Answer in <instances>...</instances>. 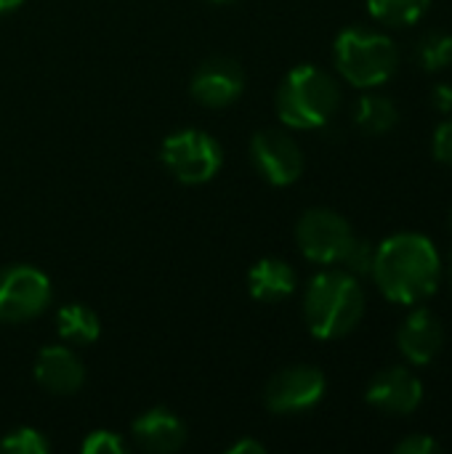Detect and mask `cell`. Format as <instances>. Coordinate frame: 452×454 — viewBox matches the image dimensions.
I'll list each match as a JSON object with an SVG mask.
<instances>
[{
    "label": "cell",
    "mask_w": 452,
    "mask_h": 454,
    "mask_svg": "<svg viewBox=\"0 0 452 454\" xmlns=\"http://www.w3.org/2000/svg\"><path fill=\"white\" fill-rule=\"evenodd\" d=\"M354 122L368 136H384L400 122V112H397L392 98L378 96V93H368L354 106Z\"/></svg>",
    "instance_id": "e0dca14e"
},
{
    "label": "cell",
    "mask_w": 452,
    "mask_h": 454,
    "mask_svg": "<svg viewBox=\"0 0 452 454\" xmlns=\"http://www.w3.org/2000/svg\"><path fill=\"white\" fill-rule=\"evenodd\" d=\"M35 380L53 396H72L85 383V367L72 348L45 346L35 359Z\"/></svg>",
    "instance_id": "7c38bea8"
},
{
    "label": "cell",
    "mask_w": 452,
    "mask_h": 454,
    "mask_svg": "<svg viewBox=\"0 0 452 454\" xmlns=\"http://www.w3.org/2000/svg\"><path fill=\"white\" fill-rule=\"evenodd\" d=\"M333 59L341 77L354 88H378L397 72L400 51L386 35L349 27L336 37Z\"/></svg>",
    "instance_id": "277c9868"
},
{
    "label": "cell",
    "mask_w": 452,
    "mask_h": 454,
    "mask_svg": "<svg viewBox=\"0 0 452 454\" xmlns=\"http://www.w3.org/2000/svg\"><path fill=\"white\" fill-rule=\"evenodd\" d=\"M397 454H434L440 452V442H434L432 436L426 434H413L408 439H402L397 447H394Z\"/></svg>",
    "instance_id": "603a6c76"
},
{
    "label": "cell",
    "mask_w": 452,
    "mask_h": 454,
    "mask_svg": "<svg viewBox=\"0 0 452 454\" xmlns=\"http://www.w3.org/2000/svg\"><path fill=\"white\" fill-rule=\"evenodd\" d=\"M83 452L85 454H123L125 452V442L120 439V434L112 431H93L85 442H83Z\"/></svg>",
    "instance_id": "7402d4cb"
},
{
    "label": "cell",
    "mask_w": 452,
    "mask_h": 454,
    "mask_svg": "<svg viewBox=\"0 0 452 454\" xmlns=\"http://www.w3.org/2000/svg\"><path fill=\"white\" fill-rule=\"evenodd\" d=\"M160 160L176 181L186 186H200L216 178V173L224 165V152L221 144L210 138L205 130L181 128L163 141Z\"/></svg>",
    "instance_id": "5b68a950"
},
{
    "label": "cell",
    "mask_w": 452,
    "mask_h": 454,
    "mask_svg": "<svg viewBox=\"0 0 452 454\" xmlns=\"http://www.w3.org/2000/svg\"><path fill=\"white\" fill-rule=\"evenodd\" d=\"M328 380L317 367L296 364L277 372L264 388V404L274 415H301L314 410L325 396Z\"/></svg>",
    "instance_id": "ba28073f"
},
{
    "label": "cell",
    "mask_w": 452,
    "mask_h": 454,
    "mask_svg": "<svg viewBox=\"0 0 452 454\" xmlns=\"http://www.w3.org/2000/svg\"><path fill=\"white\" fill-rule=\"evenodd\" d=\"M341 104L338 82L314 64L293 67L277 90V114L293 130H317Z\"/></svg>",
    "instance_id": "3957f363"
},
{
    "label": "cell",
    "mask_w": 452,
    "mask_h": 454,
    "mask_svg": "<svg viewBox=\"0 0 452 454\" xmlns=\"http://www.w3.org/2000/svg\"><path fill=\"white\" fill-rule=\"evenodd\" d=\"M24 0H0V16H8V13H13L19 5H21Z\"/></svg>",
    "instance_id": "4316f807"
},
{
    "label": "cell",
    "mask_w": 452,
    "mask_h": 454,
    "mask_svg": "<svg viewBox=\"0 0 452 454\" xmlns=\"http://www.w3.org/2000/svg\"><path fill=\"white\" fill-rule=\"evenodd\" d=\"M48 450L51 444L37 428H16L0 439V452L5 454H45Z\"/></svg>",
    "instance_id": "ffe728a7"
},
{
    "label": "cell",
    "mask_w": 452,
    "mask_h": 454,
    "mask_svg": "<svg viewBox=\"0 0 452 454\" xmlns=\"http://www.w3.org/2000/svg\"><path fill=\"white\" fill-rule=\"evenodd\" d=\"M432 101L440 112H452V85H437Z\"/></svg>",
    "instance_id": "d4e9b609"
},
{
    "label": "cell",
    "mask_w": 452,
    "mask_h": 454,
    "mask_svg": "<svg viewBox=\"0 0 452 454\" xmlns=\"http://www.w3.org/2000/svg\"><path fill=\"white\" fill-rule=\"evenodd\" d=\"M432 149H434V157L445 165H452V120L442 122L437 130H434V141H432Z\"/></svg>",
    "instance_id": "cb8c5ba5"
},
{
    "label": "cell",
    "mask_w": 452,
    "mask_h": 454,
    "mask_svg": "<svg viewBox=\"0 0 452 454\" xmlns=\"http://www.w3.org/2000/svg\"><path fill=\"white\" fill-rule=\"evenodd\" d=\"M370 274L389 301L413 306L434 295L442 274L440 253L429 237L402 231L376 247Z\"/></svg>",
    "instance_id": "6da1fadb"
},
{
    "label": "cell",
    "mask_w": 452,
    "mask_h": 454,
    "mask_svg": "<svg viewBox=\"0 0 452 454\" xmlns=\"http://www.w3.org/2000/svg\"><path fill=\"white\" fill-rule=\"evenodd\" d=\"M56 333L72 346H91L101 335V322L93 309L83 303H67L56 311Z\"/></svg>",
    "instance_id": "2e32d148"
},
{
    "label": "cell",
    "mask_w": 452,
    "mask_h": 454,
    "mask_svg": "<svg viewBox=\"0 0 452 454\" xmlns=\"http://www.w3.org/2000/svg\"><path fill=\"white\" fill-rule=\"evenodd\" d=\"M352 239H354V231L349 221L328 207L306 210L296 226L298 250L304 253V258H309L312 263H322V266L341 263Z\"/></svg>",
    "instance_id": "52a82bcc"
},
{
    "label": "cell",
    "mask_w": 452,
    "mask_h": 454,
    "mask_svg": "<svg viewBox=\"0 0 452 454\" xmlns=\"http://www.w3.org/2000/svg\"><path fill=\"white\" fill-rule=\"evenodd\" d=\"M208 3H216V5H226V3H232V0H208Z\"/></svg>",
    "instance_id": "83f0119b"
},
{
    "label": "cell",
    "mask_w": 452,
    "mask_h": 454,
    "mask_svg": "<svg viewBox=\"0 0 452 454\" xmlns=\"http://www.w3.org/2000/svg\"><path fill=\"white\" fill-rule=\"evenodd\" d=\"M365 399L386 415H410L424 402V383L405 367H389L370 380Z\"/></svg>",
    "instance_id": "8fae6325"
},
{
    "label": "cell",
    "mask_w": 452,
    "mask_h": 454,
    "mask_svg": "<svg viewBox=\"0 0 452 454\" xmlns=\"http://www.w3.org/2000/svg\"><path fill=\"white\" fill-rule=\"evenodd\" d=\"M365 317V293L349 271L317 274L304 295V319L314 338L338 340Z\"/></svg>",
    "instance_id": "7a4b0ae2"
},
{
    "label": "cell",
    "mask_w": 452,
    "mask_h": 454,
    "mask_svg": "<svg viewBox=\"0 0 452 454\" xmlns=\"http://www.w3.org/2000/svg\"><path fill=\"white\" fill-rule=\"evenodd\" d=\"M373 261H376V247L368 242V239H352L346 255L341 258V263L346 266L349 274L354 277H362V274H370L373 271Z\"/></svg>",
    "instance_id": "44dd1931"
},
{
    "label": "cell",
    "mask_w": 452,
    "mask_h": 454,
    "mask_svg": "<svg viewBox=\"0 0 452 454\" xmlns=\"http://www.w3.org/2000/svg\"><path fill=\"white\" fill-rule=\"evenodd\" d=\"M397 343H400L402 356L410 364H418L421 367V364L434 362V356L440 354V348L445 343V330H442L440 317L434 311H429V309L413 311L405 319V325L400 327Z\"/></svg>",
    "instance_id": "4fadbf2b"
},
{
    "label": "cell",
    "mask_w": 452,
    "mask_h": 454,
    "mask_svg": "<svg viewBox=\"0 0 452 454\" xmlns=\"http://www.w3.org/2000/svg\"><path fill=\"white\" fill-rule=\"evenodd\" d=\"M266 452V447L261 444V442H256V439H240L237 444H232L226 454H264Z\"/></svg>",
    "instance_id": "484cf974"
},
{
    "label": "cell",
    "mask_w": 452,
    "mask_h": 454,
    "mask_svg": "<svg viewBox=\"0 0 452 454\" xmlns=\"http://www.w3.org/2000/svg\"><path fill=\"white\" fill-rule=\"evenodd\" d=\"M450 274H452V263H450Z\"/></svg>",
    "instance_id": "f546056e"
},
{
    "label": "cell",
    "mask_w": 452,
    "mask_h": 454,
    "mask_svg": "<svg viewBox=\"0 0 452 454\" xmlns=\"http://www.w3.org/2000/svg\"><path fill=\"white\" fill-rule=\"evenodd\" d=\"M51 306V279L29 266L13 263L0 271V325L37 319Z\"/></svg>",
    "instance_id": "8992f818"
},
{
    "label": "cell",
    "mask_w": 452,
    "mask_h": 454,
    "mask_svg": "<svg viewBox=\"0 0 452 454\" xmlns=\"http://www.w3.org/2000/svg\"><path fill=\"white\" fill-rule=\"evenodd\" d=\"M131 434L141 450L155 454L178 452L186 442V426L176 412L165 407H155L139 415L131 426Z\"/></svg>",
    "instance_id": "5bb4252c"
},
{
    "label": "cell",
    "mask_w": 452,
    "mask_h": 454,
    "mask_svg": "<svg viewBox=\"0 0 452 454\" xmlns=\"http://www.w3.org/2000/svg\"><path fill=\"white\" fill-rule=\"evenodd\" d=\"M416 59L426 72H440L452 64V35L450 32H429L421 37L416 48Z\"/></svg>",
    "instance_id": "d6986e66"
},
{
    "label": "cell",
    "mask_w": 452,
    "mask_h": 454,
    "mask_svg": "<svg viewBox=\"0 0 452 454\" xmlns=\"http://www.w3.org/2000/svg\"><path fill=\"white\" fill-rule=\"evenodd\" d=\"M248 293L258 303H280L296 293V271L280 258H261L248 271Z\"/></svg>",
    "instance_id": "9a60e30c"
},
{
    "label": "cell",
    "mask_w": 452,
    "mask_h": 454,
    "mask_svg": "<svg viewBox=\"0 0 452 454\" xmlns=\"http://www.w3.org/2000/svg\"><path fill=\"white\" fill-rule=\"evenodd\" d=\"M245 90V72L229 56H210L205 59L189 82V93L197 104L208 109H226L232 106Z\"/></svg>",
    "instance_id": "30bf717a"
},
{
    "label": "cell",
    "mask_w": 452,
    "mask_h": 454,
    "mask_svg": "<svg viewBox=\"0 0 452 454\" xmlns=\"http://www.w3.org/2000/svg\"><path fill=\"white\" fill-rule=\"evenodd\" d=\"M450 229H452V210H450Z\"/></svg>",
    "instance_id": "f1b7e54d"
},
{
    "label": "cell",
    "mask_w": 452,
    "mask_h": 454,
    "mask_svg": "<svg viewBox=\"0 0 452 454\" xmlns=\"http://www.w3.org/2000/svg\"><path fill=\"white\" fill-rule=\"evenodd\" d=\"M429 3L432 0H368V11L386 27H410L426 13Z\"/></svg>",
    "instance_id": "ac0fdd59"
},
{
    "label": "cell",
    "mask_w": 452,
    "mask_h": 454,
    "mask_svg": "<svg viewBox=\"0 0 452 454\" xmlns=\"http://www.w3.org/2000/svg\"><path fill=\"white\" fill-rule=\"evenodd\" d=\"M250 162L272 186H290L304 173V152L282 130H258L250 138Z\"/></svg>",
    "instance_id": "9c48e42d"
}]
</instances>
